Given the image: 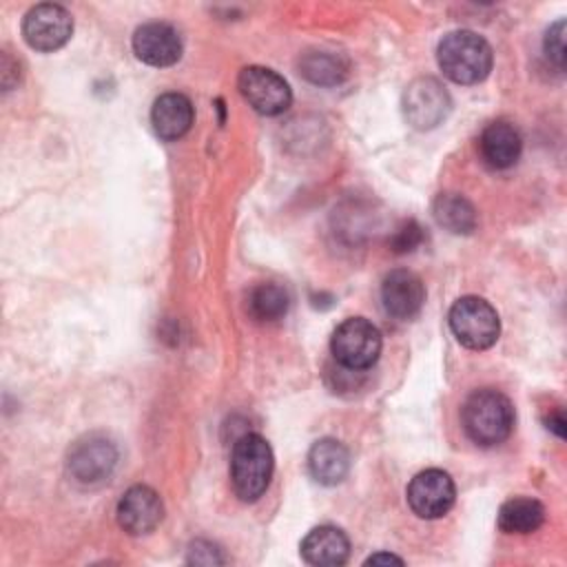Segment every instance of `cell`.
Listing matches in <instances>:
<instances>
[{
  "label": "cell",
  "mask_w": 567,
  "mask_h": 567,
  "mask_svg": "<svg viewBox=\"0 0 567 567\" xmlns=\"http://www.w3.org/2000/svg\"><path fill=\"white\" fill-rule=\"evenodd\" d=\"M545 53H547L549 62L563 71V66H565V20H558L547 29Z\"/></svg>",
  "instance_id": "23"
},
{
  "label": "cell",
  "mask_w": 567,
  "mask_h": 567,
  "mask_svg": "<svg viewBox=\"0 0 567 567\" xmlns=\"http://www.w3.org/2000/svg\"><path fill=\"white\" fill-rule=\"evenodd\" d=\"M164 518L159 494L148 485L128 487L117 503V523L131 536L151 534Z\"/></svg>",
  "instance_id": "11"
},
{
  "label": "cell",
  "mask_w": 567,
  "mask_h": 567,
  "mask_svg": "<svg viewBox=\"0 0 567 567\" xmlns=\"http://www.w3.org/2000/svg\"><path fill=\"white\" fill-rule=\"evenodd\" d=\"M301 556L315 567H339L350 556L348 536L332 525L315 527L301 540Z\"/></svg>",
  "instance_id": "14"
},
{
  "label": "cell",
  "mask_w": 567,
  "mask_h": 567,
  "mask_svg": "<svg viewBox=\"0 0 567 567\" xmlns=\"http://www.w3.org/2000/svg\"><path fill=\"white\" fill-rule=\"evenodd\" d=\"M133 51L151 66H171L182 58V38L166 22H146L133 33Z\"/></svg>",
  "instance_id": "13"
},
{
  "label": "cell",
  "mask_w": 567,
  "mask_h": 567,
  "mask_svg": "<svg viewBox=\"0 0 567 567\" xmlns=\"http://www.w3.org/2000/svg\"><path fill=\"white\" fill-rule=\"evenodd\" d=\"M381 301L390 317L408 321L416 317L425 301L423 281L405 268H396L385 275L381 284Z\"/></svg>",
  "instance_id": "12"
},
{
  "label": "cell",
  "mask_w": 567,
  "mask_h": 567,
  "mask_svg": "<svg viewBox=\"0 0 567 567\" xmlns=\"http://www.w3.org/2000/svg\"><path fill=\"white\" fill-rule=\"evenodd\" d=\"M441 71L456 84H476L492 71V47L474 31L458 29L443 35L436 47Z\"/></svg>",
  "instance_id": "2"
},
{
  "label": "cell",
  "mask_w": 567,
  "mask_h": 567,
  "mask_svg": "<svg viewBox=\"0 0 567 567\" xmlns=\"http://www.w3.org/2000/svg\"><path fill=\"white\" fill-rule=\"evenodd\" d=\"M188 563L195 565H219L224 563V556L219 554V549L208 543V540H195L188 549Z\"/></svg>",
  "instance_id": "24"
},
{
  "label": "cell",
  "mask_w": 567,
  "mask_h": 567,
  "mask_svg": "<svg viewBox=\"0 0 567 567\" xmlns=\"http://www.w3.org/2000/svg\"><path fill=\"white\" fill-rule=\"evenodd\" d=\"M381 346L383 341L379 328L363 317L341 321L330 341L332 357L348 370H365L374 365L381 354Z\"/></svg>",
  "instance_id": "5"
},
{
  "label": "cell",
  "mask_w": 567,
  "mask_h": 567,
  "mask_svg": "<svg viewBox=\"0 0 567 567\" xmlns=\"http://www.w3.org/2000/svg\"><path fill=\"white\" fill-rule=\"evenodd\" d=\"M423 239H425V235H423V228L419 226V221L405 219L396 226V230L392 233L388 244H390L392 252L405 255V252H412L416 246H421Z\"/></svg>",
  "instance_id": "22"
},
{
  "label": "cell",
  "mask_w": 567,
  "mask_h": 567,
  "mask_svg": "<svg viewBox=\"0 0 567 567\" xmlns=\"http://www.w3.org/2000/svg\"><path fill=\"white\" fill-rule=\"evenodd\" d=\"M237 86L244 100L261 115H279L292 102L288 82L277 71L266 66L241 69L237 78Z\"/></svg>",
  "instance_id": "7"
},
{
  "label": "cell",
  "mask_w": 567,
  "mask_h": 567,
  "mask_svg": "<svg viewBox=\"0 0 567 567\" xmlns=\"http://www.w3.org/2000/svg\"><path fill=\"white\" fill-rule=\"evenodd\" d=\"M308 470L317 483L337 485L350 472V454L343 443L321 439L308 452Z\"/></svg>",
  "instance_id": "17"
},
{
  "label": "cell",
  "mask_w": 567,
  "mask_h": 567,
  "mask_svg": "<svg viewBox=\"0 0 567 567\" xmlns=\"http://www.w3.org/2000/svg\"><path fill=\"white\" fill-rule=\"evenodd\" d=\"M465 434L481 447H492L503 443L514 427V405L512 401L494 390L483 388L467 396L461 412Z\"/></svg>",
  "instance_id": "1"
},
{
  "label": "cell",
  "mask_w": 567,
  "mask_h": 567,
  "mask_svg": "<svg viewBox=\"0 0 567 567\" xmlns=\"http://www.w3.org/2000/svg\"><path fill=\"white\" fill-rule=\"evenodd\" d=\"M73 33V18L60 4H35L22 20V35L35 51H55L69 42Z\"/></svg>",
  "instance_id": "8"
},
{
  "label": "cell",
  "mask_w": 567,
  "mask_h": 567,
  "mask_svg": "<svg viewBox=\"0 0 567 567\" xmlns=\"http://www.w3.org/2000/svg\"><path fill=\"white\" fill-rule=\"evenodd\" d=\"M117 450L115 445L97 434L84 436L69 450V472L82 485L106 483L115 470Z\"/></svg>",
  "instance_id": "9"
},
{
  "label": "cell",
  "mask_w": 567,
  "mask_h": 567,
  "mask_svg": "<svg viewBox=\"0 0 567 567\" xmlns=\"http://www.w3.org/2000/svg\"><path fill=\"white\" fill-rule=\"evenodd\" d=\"M545 520V507L529 496H514L498 509V527L505 534H532Z\"/></svg>",
  "instance_id": "19"
},
{
  "label": "cell",
  "mask_w": 567,
  "mask_h": 567,
  "mask_svg": "<svg viewBox=\"0 0 567 567\" xmlns=\"http://www.w3.org/2000/svg\"><path fill=\"white\" fill-rule=\"evenodd\" d=\"M452 109L447 89L436 78H416L403 91V115L410 126L427 131L439 126Z\"/></svg>",
  "instance_id": "6"
},
{
  "label": "cell",
  "mask_w": 567,
  "mask_h": 567,
  "mask_svg": "<svg viewBox=\"0 0 567 567\" xmlns=\"http://www.w3.org/2000/svg\"><path fill=\"white\" fill-rule=\"evenodd\" d=\"M390 563H396V565H403V558L394 556V554H385V551H379V554H372L365 565H390Z\"/></svg>",
  "instance_id": "26"
},
{
  "label": "cell",
  "mask_w": 567,
  "mask_h": 567,
  "mask_svg": "<svg viewBox=\"0 0 567 567\" xmlns=\"http://www.w3.org/2000/svg\"><path fill=\"white\" fill-rule=\"evenodd\" d=\"M478 148H481V157L487 166L503 171V168L514 166L516 159L520 157L523 140H520V133L509 122L498 120L483 128Z\"/></svg>",
  "instance_id": "16"
},
{
  "label": "cell",
  "mask_w": 567,
  "mask_h": 567,
  "mask_svg": "<svg viewBox=\"0 0 567 567\" xmlns=\"http://www.w3.org/2000/svg\"><path fill=\"white\" fill-rule=\"evenodd\" d=\"M275 458L268 441L261 434H241L230 454V481L235 494L244 503H255L270 485Z\"/></svg>",
  "instance_id": "3"
},
{
  "label": "cell",
  "mask_w": 567,
  "mask_h": 567,
  "mask_svg": "<svg viewBox=\"0 0 567 567\" xmlns=\"http://www.w3.org/2000/svg\"><path fill=\"white\" fill-rule=\"evenodd\" d=\"M545 423H547V427H549L556 436L565 439V416H563V410H560V408H554V410L547 414Z\"/></svg>",
  "instance_id": "25"
},
{
  "label": "cell",
  "mask_w": 567,
  "mask_h": 567,
  "mask_svg": "<svg viewBox=\"0 0 567 567\" xmlns=\"http://www.w3.org/2000/svg\"><path fill=\"white\" fill-rule=\"evenodd\" d=\"M456 498L454 481L447 472L430 467L419 472L408 485V505L410 509L425 520L445 516Z\"/></svg>",
  "instance_id": "10"
},
{
  "label": "cell",
  "mask_w": 567,
  "mask_h": 567,
  "mask_svg": "<svg viewBox=\"0 0 567 567\" xmlns=\"http://www.w3.org/2000/svg\"><path fill=\"white\" fill-rule=\"evenodd\" d=\"M432 215L439 226L454 235H470L478 224L476 208L458 193H441L432 204Z\"/></svg>",
  "instance_id": "18"
},
{
  "label": "cell",
  "mask_w": 567,
  "mask_h": 567,
  "mask_svg": "<svg viewBox=\"0 0 567 567\" xmlns=\"http://www.w3.org/2000/svg\"><path fill=\"white\" fill-rule=\"evenodd\" d=\"M290 306V295L284 286L279 284H259L248 292V315L255 321H277L288 312Z\"/></svg>",
  "instance_id": "21"
},
{
  "label": "cell",
  "mask_w": 567,
  "mask_h": 567,
  "mask_svg": "<svg viewBox=\"0 0 567 567\" xmlns=\"http://www.w3.org/2000/svg\"><path fill=\"white\" fill-rule=\"evenodd\" d=\"M450 328L458 343L470 350H487L496 343L501 321L496 310L481 297L467 295L454 301L450 308Z\"/></svg>",
  "instance_id": "4"
},
{
  "label": "cell",
  "mask_w": 567,
  "mask_h": 567,
  "mask_svg": "<svg viewBox=\"0 0 567 567\" xmlns=\"http://www.w3.org/2000/svg\"><path fill=\"white\" fill-rule=\"evenodd\" d=\"M193 104L182 93H164L151 109V124L159 140L173 142L184 137L193 126Z\"/></svg>",
  "instance_id": "15"
},
{
  "label": "cell",
  "mask_w": 567,
  "mask_h": 567,
  "mask_svg": "<svg viewBox=\"0 0 567 567\" xmlns=\"http://www.w3.org/2000/svg\"><path fill=\"white\" fill-rule=\"evenodd\" d=\"M301 75L319 86H334L348 75V64L339 53L310 51L299 60Z\"/></svg>",
  "instance_id": "20"
}]
</instances>
